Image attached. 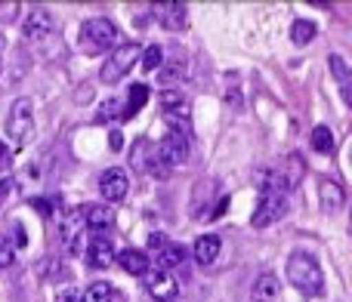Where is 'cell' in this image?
Returning a JSON list of instances; mask_svg holds the SVG:
<instances>
[{
    "label": "cell",
    "instance_id": "8992f818",
    "mask_svg": "<svg viewBox=\"0 0 352 302\" xmlns=\"http://www.w3.org/2000/svg\"><path fill=\"white\" fill-rule=\"evenodd\" d=\"M158 151V157L167 163V167H176V163H186L188 161V130H179L170 124V130H167V136L155 146Z\"/></svg>",
    "mask_w": 352,
    "mask_h": 302
},
{
    "label": "cell",
    "instance_id": "4dcf8cb0",
    "mask_svg": "<svg viewBox=\"0 0 352 302\" xmlns=\"http://www.w3.org/2000/svg\"><path fill=\"white\" fill-rule=\"evenodd\" d=\"M16 10H19V3H0V19H3V22H12V19H16Z\"/></svg>",
    "mask_w": 352,
    "mask_h": 302
},
{
    "label": "cell",
    "instance_id": "52a82bcc",
    "mask_svg": "<svg viewBox=\"0 0 352 302\" xmlns=\"http://www.w3.org/2000/svg\"><path fill=\"white\" fill-rule=\"evenodd\" d=\"M281 216H285V194L272 191V188H260V204H256L254 216H250L254 229H266Z\"/></svg>",
    "mask_w": 352,
    "mask_h": 302
},
{
    "label": "cell",
    "instance_id": "4316f807",
    "mask_svg": "<svg viewBox=\"0 0 352 302\" xmlns=\"http://www.w3.org/2000/svg\"><path fill=\"white\" fill-rule=\"evenodd\" d=\"M331 68H334V74H337V80L343 84V99L349 102V68H346V62H343V56H331Z\"/></svg>",
    "mask_w": 352,
    "mask_h": 302
},
{
    "label": "cell",
    "instance_id": "ba28073f",
    "mask_svg": "<svg viewBox=\"0 0 352 302\" xmlns=\"http://www.w3.org/2000/svg\"><path fill=\"white\" fill-rule=\"evenodd\" d=\"M80 213L78 210H65L59 219V241L65 247L68 256H78L80 253Z\"/></svg>",
    "mask_w": 352,
    "mask_h": 302
},
{
    "label": "cell",
    "instance_id": "44dd1931",
    "mask_svg": "<svg viewBox=\"0 0 352 302\" xmlns=\"http://www.w3.org/2000/svg\"><path fill=\"white\" fill-rule=\"evenodd\" d=\"M148 102V86L146 84H130V93H127V102H124V117H133L142 111V105Z\"/></svg>",
    "mask_w": 352,
    "mask_h": 302
},
{
    "label": "cell",
    "instance_id": "7402d4cb",
    "mask_svg": "<svg viewBox=\"0 0 352 302\" xmlns=\"http://www.w3.org/2000/svg\"><path fill=\"white\" fill-rule=\"evenodd\" d=\"M161 108L167 111V117H176V115L186 117L188 115V102H186V96H182L179 90H164L161 93Z\"/></svg>",
    "mask_w": 352,
    "mask_h": 302
},
{
    "label": "cell",
    "instance_id": "6da1fadb",
    "mask_svg": "<svg viewBox=\"0 0 352 302\" xmlns=\"http://www.w3.org/2000/svg\"><path fill=\"white\" fill-rule=\"evenodd\" d=\"M287 281L303 297H322L324 293V272L316 256H309V253H294L287 259Z\"/></svg>",
    "mask_w": 352,
    "mask_h": 302
},
{
    "label": "cell",
    "instance_id": "8d00e7d4",
    "mask_svg": "<svg viewBox=\"0 0 352 302\" xmlns=\"http://www.w3.org/2000/svg\"><path fill=\"white\" fill-rule=\"evenodd\" d=\"M10 185H12L10 179H0V200H3L6 194H10Z\"/></svg>",
    "mask_w": 352,
    "mask_h": 302
},
{
    "label": "cell",
    "instance_id": "e0dca14e",
    "mask_svg": "<svg viewBox=\"0 0 352 302\" xmlns=\"http://www.w3.org/2000/svg\"><path fill=\"white\" fill-rule=\"evenodd\" d=\"M118 262H121V268L127 275H146L148 266H152V262H148V256L142 253V250H133V247L121 250V253H118Z\"/></svg>",
    "mask_w": 352,
    "mask_h": 302
},
{
    "label": "cell",
    "instance_id": "d6a6232c",
    "mask_svg": "<svg viewBox=\"0 0 352 302\" xmlns=\"http://www.w3.org/2000/svg\"><path fill=\"white\" fill-rule=\"evenodd\" d=\"M31 204H34L37 210L43 213V216H50V213H53V210H50V200H43V198H34V200H31Z\"/></svg>",
    "mask_w": 352,
    "mask_h": 302
},
{
    "label": "cell",
    "instance_id": "d4e9b609",
    "mask_svg": "<svg viewBox=\"0 0 352 302\" xmlns=\"http://www.w3.org/2000/svg\"><path fill=\"white\" fill-rule=\"evenodd\" d=\"M312 148H316L318 154H331V151H334V133H331L328 127H316L312 130Z\"/></svg>",
    "mask_w": 352,
    "mask_h": 302
},
{
    "label": "cell",
    "instance_id": "484cf974",
    "mask_svg": "<svg viewBox=\"0 0 352 302\" xmlns=\"http://www.w3.org/2000/svg\"><path fill=\"white\" fill-rule=\"evenodd\" d=\"M140 62H142V71H158L161 62H164V49H161L158 43H152V47H146Z\"/></svg>",
    "mask_w": 352,
    "mask_h": 302
},
{
    "label": "cell",
    "instance_id": "9a60e30c",
    "mask_svg": "<svg viewBox=\"0 0 352 302\" xmlns=\"http://www.w3.org/2000/svg\"><path fill=\"white\" fill-rule=\"evenodd\" d=\"M219 250H223V244L217 235H201L195 241V259H198V266H213L219 259Z\"/></svg>",
    "mask_w": 352,
    "mask_h": 302
},
{
    "label": "cell",
    "instance_id": "5b68a950",
    "mask_svg": "<svg viewBox=\"0 0 352 302\" xmlns=\"http://www.w3.org/2000/svg\"><path fill=\"white\" fill-rule=\"evenodd\" d=\"M303 173H306L303 157L291 154L287 161L278 163V170H275V173L263 176V185L260 188H272V191H278V194H287V191H294V188L303 182Z\"/></svg>",
    "mask_w": 352,
    "mask_h": 302
},
{
    "label": "cell",
    "instance_id": "e575fe53",
    "mask_svg": "<svg viewBox=\"0 0 352 302\" xmlns=\"http://www.w3.org/2000/svg\"><path fill=\"white\" fill-rule=\"evenodd\" d=\"M109 142H111V148H115V151H121V148H124V136L118 133V130L111 133V139H109Z\"/></svg>",
    "mask_w": 352,
    "mask_h": 302
},
{
    "label": "cell",
    "instance_id": "603a6c76",
    "mask_svg": "<svg viewBox=\"0 0 352 302\" xmlns=\"http://www.w3.org/2000/svg\"><path fill=\"white\" fill-rule=\"evenodd\" d=\"M84 302H127L124 293L111 284H93L90 290L84 293Z\"/></svg>",
    "mask_w": 352,
    "mask_h": 302
},
{
    "label": "cell",
    "instance_id": "74e56055",
    "mask_svg": "<svg viewBox=\"0 0 352 302\" xmlns=\"http://www.w3.org/2000/svg\"><path fill=\"white\" fill-rule=\"evenodd\" d=\"M0 68H3V62H0Z\"/></svg>",
    "mask_w": 352,
    "mask_h": 302
},
{
    "label": "cell",
    "instance_id": "8fae6325",
    "mask_svg": "<svg viewBox=\"0 0 352 302\" xmlns=\"http://www.w3.org/2000/svg\"><path fill=\"white\" fill-rule=\"evenodd\" d=\"M56 28V19L50 10H43V6H34V10L28 12V19H25V37L28 40H43V37H50Z\"/></svg>",
    "mask_w": 352,
    "mask_h": 302
},
{
    "label": "cell",
    "instance_id": "7c38bea8",
    "mask_svg": "<svg viewBox=\"0 0 352 302\" xmlns=\"http://www.w3.org/2000/svg\"><path fill=\"white\" fill-rule=\"evenodd\" d=\"M152 16L158 19L167 31H179V28H186L188 10H186V3H155L152 6Z\"/></svg>",
    "mask_w": 352,
    "mask_h": 302
},
{
    "label": "cell",
    "instance_id": "ffe728a7",
    "mask_svg": "<svg viewBox=\"0 0 352 302\" xmlns=\"http://www.w3.org/2000/svg\"><path fill=\"white\" fill-rule=\"evenodd\" d=\"M158 268L161 272H170V268H179L182 262H186V250L179 247V244H164V247L158 250Z\"/></svg>",
    "mask_w": 352,
    "mask_h": 302
},
{
    "label": "cell",
    "instance_id": "1f68e13d",
    "mask_svg": "<svg viewBox=\"0 0 352 302\" xmlns=\"http://www.w3.org/2000/svg\"><path fill=\"white\" fill-rule=\"evenodd\" d=\"M164 235H161V231H155V235H148V247H152V250H161V247H164Z\"/></svg>",
    "mask_w": 352,
    "mask_h": 302
},
{
    "label": "cell",
    "instance_id": "277c9868",
    "mask_svg": "<svg viewBox=\"0 0 352 302\" xmlns=\"http://www.w3.org/2000/svg\"><path fill=\"white\" fill-rule=\"evenodd\" d=\"M31 133H34V105H31V99L19 96L6 115V136L12 139V146H25Z\"/></svg>",
    "mask_w": 352,
    "mask_h": 302
},
{
    "label": "cell",
    "instance_id": "83f0119b",
    "mask_svg": "<svg viewBox=\"0 0 352 302\" xmlns=\"http://www.w3.org/2000/svg\"><path fill=\"white\" fill-rule=\"evenodd\" d=\"M16 262V244L6 235H0V268H10Z\"/></svg>",
    "mask_w": 352,
    "mask_h": 302
},
{
    "label": "cell",
    "instance_id": "4fadbf2b",
    "mask_svg": "<svg viewBox=\"0 0 352 302\" xmlns=\"http://www.w3.org/2000/svg\"><path fill=\"white\" fill-rule=\"evenodd\" d=\"M87 259H90L93 268H105L115 262V247H111V241L105 235H93L90 241V250H87Z\"/></svg>",
    "mask_w": 352,
    "mask_h": 302
},
{
    "label": "cell",
    "instance_id": "f1b7e54d",
    "mask_svg": "<svg viewBox=\"0 0 352 302\" xmlns=\"http://www.w3.org/2000/svg\"><path fill=\"white\" fill-rule=\"evenodd\" d=\"M115 117H124L121 102H118V99H109V102H102V108H99V121H115Z\"/></svg>",
    "mask_w": 352,
    "mask_h": 302
},
{
    "label": "cell",
    "instance_id": "2e32d148",
    "mask_svg": "<svg viewBox=\"0 0 352 302\" xmlns=\"http://www.w3.org/2000/svg\"><path fill=\"white\" fill-rule=\"evenodd\" d=\"M254 302H275L278 299V278L272 272H263L260 278L254 281V290H250Z\"/></svg>",
    "mask_w": 352,
    "mask_h": 302
},
{
    "label": "cell",
    "instance_id": "30bf717a",
    "mask_svg": "<svg viewBox=\"0 0 352 302\" xmlns=\"http://www.w3.org/2000/svg\"><path fill=\"white\" fill-rule=\"evenodd\" d=\"M146 290L148 297L155 302H173L176 293H179V287H176V281L170 278L167 272H161V268H155V272H146Z\"/></svg>",
    "mask_w": 352,
    "mask_h": 302
},
{
    "label": "cell",
    "instance_id": "d590c367",
    "mask_svg": "<svg viewBox=\"0 0 352 302\" xmlns=\"http://www.w3.org/2000/svg\"><path fill=\"white\" fill-rule=\"evenodd\" d=\"M12 244H16V247H25V229L22 225H16V241Z\"/></svg>",
    "mask_w": 352,
    "mask_h": 302
},
{
    "label": "cell",
    "instance_id": "3957f363",
    "mask_svg": "<svg viewBox=\"0 0 352 302\" xmlns=\"http://www.w3.org/2000/svg\"><path fill=\"white\" fill-rule=\"evenodd\" d=\"M140 56H142V49H140V43H121V47H115L111 49V56L102 62V71H99V78L105 80V84H118V80H124L130 74V68L140 62Z\"/></svg>",
    "mask_w": 352,
    "mask_h": 302
},
{
    "label": "cell",
    "instance_id": "f546056e",
    "mask_svg": "<svg viewBox=\"0 0 352 302\" xmlns=\"http://www.w3.org/2000/svg\"><path fill=\"white\" fill-rule=\"evenodd\" d=\"M56 302H84V293H80V287H62L59 293H56Z\"/></svg>",
    "mask_w": 352,
    "mask_h": 302
},
{
    "label": "cell",
    "instance_id": "7a4b0ae2",
    "mask_svg": "<svg viewBox=\"0 0 352 302\" xmlns=\"http://www.w3.org/2000/svg\"><path fill=\"white\" fill-rule=\"evenodd\" d=\"M118 43V28L111 19H87L80 25V47L87 53H105V49H115Z\"/></svg>",
    "mask_w": 352,
    "mask_h": 302
},
{
    "label": "cell",
    "instance_id": "cb8c5ba5",
    "mask_svg": "<svg viewBox=\"0 0 352 302\" xmlns=\"http://www.w3.org/2000/svg\"><path fill=\"white\" fill-rule=\"evenodd\" d=\"M312 37H316V22H309V19H297V22L291 25V40L297 43V47H306Z\"/></svg>",
    "mask_w": 352,
    "mask_h": 302
},
{
    "label": "cell",
    "instance_id": "9c48e42d",
    "mask_svg": "<svg viewBox=\"0 0 352 302\" xmlns=\"http://www.w3.org/2000/svg\"><path fill=\"white\" fill-rule=\"evenodd\" d=\"M99 191H102L105 200H124L130 191V176L127 170L121 167H111L102 173V179H99Z\"/></svg>",
    "mask_w": 352,
    "mask_h": 302
},
{
    "label": "cell",
    "instance_id": "ac0fdd59",
    "mask_svg": "<svg viewBox=\"0 0 352 302\" xmlns=\"http://www.w3.org/2000/svg\"><path fill=\"white\" fill-rule=\"evenodd\" d=\"M186 59H182L179 53L173 56V59H167V62H161V68H158V80L164 86H173V84H179L182 78H186Z\"/></svg>",
    "mask_w": 352,
    "mask_h": 302
},
{
    "label": "cell",
    "instance_id": "d6986e66",
    "mask_svg": "<svg viewBox=\"0 0 352 302\" xmlns=\"http://www.w3.org/2000/svg\"><path fill=\"white\" fill-rule=\"evenodd\" d=\"M318 198H322V207L328 213H334V210H340L343 207V200H346V194H343V188L337 185V182H331V179H324L322 185H318Z\"/></svg>",
    "mask_w": 352,
    "mask_h": 302
},
{
    "label": "cell",
    "instance_id": "836d02e7",
    "mask_svg": "<svg viewBox=\"0 0 352 302\" xmlns=\"http://www.w3.org/2000/svg\"><path fill=\"white\" fill-rule=\"evenodd\" d=\"M6 167H10V148L0 142V170H6Z\"/></svg>",
    "mask_w": 352,
    "mask_h": 302
},
{
    "label": "cell",
    "instance_id": "5bb4252c",
    "mask_svg": "<svg viewBox=\"0 0 352 302\" xmlns=\"http://www.w3.org/2000/svg\"><path fill=\"white\" fill-rule=\"evenodd\" d=\"M115 222V210L109 204H87L84 207V225L93 231H102Z\"/></svg>",
    "mask_w": 352,
    "mask_h": 302
}]
</instances>
